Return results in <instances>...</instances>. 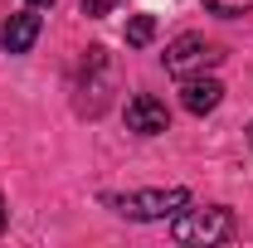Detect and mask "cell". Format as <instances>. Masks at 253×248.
<instances>
[{
  "label": "cell",
  "mask_w": 253,
  "mask_h": 248,
  "mask_svg": "<svg viewBox=\"0 0 253 248\" xmlns=\"http://www.w3.org/2000/svg\"><path fill=\"white\" fill-rule=\"evenodd\" d=\"M102 205L117 209L122 219H141V224H151V219H175L190 205V190L170 185V190H136V195H102Z\"/></svg>",
  "instance_id": "1"
},
{
  "label": "cell",
  "mask_w": 253,
  "mask_h": 248,
  "mask_svg": "<svg viewBox=\"0 0 253 248\" xmlns=\"http://www.w3.org/2000/svg\"><path fill=\"white\" fill-rule=\"evenodd\" d=\"M234 234V214L224 209V205H205V209H180L175 214V224H170V239L175 244H185V248H195V244H224Z\"/></svg>",
  "instance_id": "2"
},
{
  "label": "cell",
  "mask_w": 253,
  "mask_h": 248,
  "mask_svg": "<svg viewBox=\"0 0 253 248\" xmlns=\"http://www.w3.org/2000/svg\"><path fill=\"white\" fill-rule=\"evenodd\" d=\"M219 59H224V49L210 44L205 34H180V39L166 44V73H175V78H195V73L214 68Z\"/></svg>",
  "instance_id": "3"
},
{
  "label": "cell",
  "mask_w": 253,
  "mask_h": 248,
  "mask_svg": "<svg viewBox=\"0 0 253 248\" xmlns=\"http://www.w3.org/2000/svg\"><path fill=\"white\" fill-rule=\"evenodd\" d=\"M126 126L136 131V136H161L166 126H170V112H166V102L151 93H136L126 102Z\"/></svg>",
  "instance_id": "4"
},
{
  "label": "cell",
  "mask_w": 253,
  "mask_h": 248,
  "mask_svg": "<svg viewBox=\"0 0 253 248\" xmlns=\"http://www.w3.org/2000/svg\"><path fill=\"white\" fill-rule=\"evenodd\" d=\"M39 30H44V20L34 15V5H30V10H20V15H10V20H5V30H0L5 54H30L34 39H39Z\"/></svg>",
  "instance_id": "5"
},
{
  "label": "cell",
  "mask_w": 253,
  "mask_h": 248,
  "mask_svg": "<svg viewBox=\"0 0 253 248\" xmlns=\"http://www.w3.org/2000/svg\"><path fill=\"white\" fill-rule=\"evenodd\" d=\"M224 97V83L214 78H205V73H195V78H180V102H185V112L195 117H205V112H214Z\"/></svg>",
  "instance_id": "6"
},
{
  "label": "cell",
  "mask_w": 253,
  "mask_h": 248,
  "mask_svg": "<svg viewBox=\"0 0 253 248\" xmlns=\"http://www.w3.org/2000/svg\"><path fill=\"white\" fill-rule=\"evenodd\" d=\"M151 39H156V20H151V15H136V20L126 25V44H131V49H141V44H151Z\"/></svg>",
  "instance_id": "7"
},
{
  "label": "cell",
  "mask_w": 253,
  "mask_h": 248,
  "mask_svg": "<svg viewBox=\"0 0 253 248\" xmlns=\"http://www.w3.org/2000/svg\"><path fill=\"white\" fill-rule=\"evenodd\" d=\"M205 10L229 20V15H244V10H253V0H205Z\"/></svg>",
  "instance_id": "8"
},
{
  "label": "cell",
  "mask_w": 253,
  "mask_h": 248,
  "mask_svg": "<svg viewBox=\"0 0 253 248\" xmlns=\"http://www.w3.org/2000/svg\"><path fill=\"white\" fill-rule=\"evenodd\" d=\"M117 5H122V0H78V10H83L88 20H102V15H112Z\"/></svg>",
  "instance_id": "9"
},
{
  "label": "cell",
  "mask_w": 253,
  "mask_h": 248,
  "mask_svg": "<svg viewBox=\"0 0 253 248\" xmlns=\"http://www.w3.org/2000/svg\"><path fill=\"white\" fill-rule=\"evenodd\" d=\"M30 5H34V10H44V5H54V0H30Z\"/></svg>",
  "instance_id": "10"
},
{
  "label": "cell",
  "mask_w": 253,
  "mask_h": 248,
  "mask_svg": "<svg viewBox=\"0 0 253 248\" xmlns=\"http://www.w3.org/2000/svg\"><path fill=\"white\" fill-rule=\"evenodd\" d=\"M0 229H5V200H0Z\"/></svg>",
  "instance_id": "11"
},
{
  "label": "cell",
  "mask_w": 253,
  "mask_h": 248,
  "mask_svg": "<svg viewBox=\"0 0 253 248\" xmlns=\"http://www.w3.org/2000/svg\"><path fill=\"white\" fill-rule=\"evenodd\" d=\"M249 141H253V126H249Z\"/></svg>",
  "instance_id": "12"
}]
</instances>
